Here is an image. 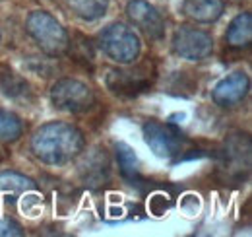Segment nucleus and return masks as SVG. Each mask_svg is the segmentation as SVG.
<instances>
[{"label": "nucleus", "mask_w": 252, "mask_h": 237, "mask_svg": "<svg viewBox=\"0 0 252 237\" xmlns=\"http://www.w3.org/2000/svg\"><path fill=\"white\" fill-rule=\"evenodd\" d=\"M251 89V80L243 70L231 72L229 76H225L220 84L214 88L212 97L216 101V105L220 107H235L239 105Z\"/></svg>", "instance_id": "nucleus-10"}, {"label": "nucleus", "mask_w": 252, "mask_h": 237, "mask_svg": "<svg viewBox=\"0 0 252 237\" xmlns=\"http://www.w3.org/2000/svg\"><path fill=\"white\" fill-rule=\"evenodd\" d=\"M20 236H24L22 226L16 220L8 218V216H0V237H20Z\"/></svg>", "instance_id": "nucleus-19"}, {"label": "nucleus", "mask_w": 252, "mask_h": 237, "mask_svg": "<svg viewBox=\"0 0 252 237\" xmlns=\"http://www.w3.org/2000/svg\"><path fill=\"white\" fill-rule=\"evenodd\" d=\"M158 76L156 62L148 59L140 62L134 68H111L105 76V84L111 89V93L119 97H136L154 86V80Z\"/></svg>", "instance_id": "nucleus-3"}, {"label": "nucleus", "mask_w": 252, "mask_h": 237, "mask_svg": "<svg viewBox=\"0 0 252 237\" xmlns=\"http://www.w3.org/2000/svg\"><path fill=\"white\" fill-rule=\"evenodd\" d=\"M0 89L10 99H26L32 95V88L26 78L10 70L8 66H0Z\"/></svg>", "instance_id": "nucleus-13"}, {"label": "nucleus", "mask_w": 252, "mask_h": 237, "mask_svg": "<svg viewBox=\"0 0 252 237\" xmlns=\"http://www.w3.org/2000/svg\"><path fill=\"white\" fill-rule=\"evenodd\" d=\"M24 132L22 118L0 107V142H16Z\"/></svg>", "instance_id": "nucleus-18"}, {"label": "nucleus", "mask_w": 252, "mask_h": 237, "mask_svg": "<svg viewBox=\"0 0 252 237\" xmlns=\"http://www.w3.org/2000/svg\"><path fill=\"white\" fill-rule=\"evenodd\" d=\"M66 53H70V57L76 60L78 64H82L84 68H94L95 62V47L90 37L82 35V33H74L72 41H68V49Z\"/></svg>", "instance_id": "nucleus-14"}, {"label": "nucleus", "mask_w": 252, "mask_h": 237, "mask_svg": "<svg viewBox=\"0 0 252 237\" xmlns=\"http://www.w3.org/2000/svg\"><path fill=\"white\" fill-rule=\"evenodd\" d=\"M115 156H117L123 177L136 183L140 179V159H138L134 148L128 146L126 142H115Z\"/></svg>", "instance_id": "nucleus-16"}, {"label": "nucleus", "mask_w": 252, "mask_h": 237, "mask_svg": "<svg viewBox=\"0 0 252 237\" xmlns=\"http://www.w3.org/2000/svg\"><path fill=\"white\" fill-rule=\"evenodd\" d=\"M35 189V181L16 171H2L0 173V193L6 197H22Z\"/></svg>", "instance_id": "nucleus-17"}, {"label": "nucleus", "mask_w": 252, "mask_h": 237, "mask_svg": "<svg viewBox=\"0 0 252 237\" xmlns=\"http://www.w3.org/2000/svg\"><path fill=\"white\" fill-rule=\"evenodd\" d=\"M225 41L233 49H247L252 41V14L251 12H241L235 16L227 28Z\"/></svg>", "instance_id": "nucleus-12"}, {"label": "nucleus", "mask_w": 252, "mask_h": 237, "mask_svg": "<svg viewBox=\"0 0 252 237\" xmlns=\"http://www.w3.org/2000/svg\"><path fill=\"white\" fill-rule=\"evenodd\" d=\"M99 47L109 59L119 64L134 62L142 51L138 33L123 22H113L99 33Z\"/></svg>", "instance_id": "nucleus-4"}, {"label": "nucleus", "mask_w": 252, "mask_h": 237, "mask_svg": "<svg viewBox=\"0 0 252 237\" xmlns=\"http://www.w3.org/2000/svg\"><path fill=\"white\" fill-rule=\"evenodd\" d=\"M84 134L78 126L51 120L35 130L32 138V150L35 158L47 165H64L76 159L84 150Z\"/></svg>", "instance_id": "nucleus-1"}, {"label": "nucleus", "mask_w": 252, "mask_h": 237, "mask_svg": "<svg viewBox=\"0 0 252 237\" xmlns=\"http://www.w3.org/2000/svg\"><path fill=\"white\" fill-rule=\"evenodd\" d=\"M173 51L181 59L204 60L214 53V37L200 28L181 26L173 35Z\"/></svg>", "instance_id": "nucleus-7"}, {"label": "nucleus", "mask_w": 252, "mask_h": 237, "mask_svg": "<svg viewBox=\"0 0 252 237\" xmlns=\"http://www.w3.org/2000/svg\"><path fill=\"white\" fill-rule=\"evenodd\" d=\"M66 4L80 20L95 22L107 14L111 0H66Z\"/></svg>", "instance_id": "nucleus-15"}, {"label": "nucleus", "mask_w": 252, "mask_h": 237, "mask_svg": "<svg viewBox=\"0 0 252 237\" xmlns=\"http://www.w3.org/2000/svg\"><path fill=\"white\" fill-rule=\"evenodd\" d=\"M181 12L196 24H214L225 12L223 0H183Z\"/></svg>", "instance_id": "nucleus-11"}, {"label": "nucleus", "mask_w": 252, "mask_h": 237, "mask_svg": "<svg viewBox=\"0 0 252 237\" xmlns=\"http://www.w3.org/2000/svg\"><path fill=\"white\" fill-rule=\"evenodd\" d=\"M78 175L82 179V183L88 185L90 189L105 187L111 179V161L105 148L95 146L90 150L78 165Z\"/></svg>", "instance_id": "nucleus-9"}, {"label": "nucleus", "mask_w": 252, "mask_h": 237, "mask_svg": "<svg viewBox=\"0 0 252 237\" xmlns=\"http://www.w3.org/2000/svg\"><path fill=\"white\" fill-rule=\"evenodd\" d=\"M144 140L150 150L163 159H171L183 152V146L187 144V138L171 124H163L158 120H148L142 128Z\"/></svg>", "instance_id": "nucleus-6"}, {"label": "nucleus", "mask_w": 252, "mask_h": 237, "mask_svg": "<svg viewBox=\"0 0 252 237\" xmlns=\"http://www.w3.org/2000/svg\"><path fill=\"white\" fill-rule=\"evenodd\" d=\"M4 158H6V154H4V150H0V163L4 161Z\"/></svg>", "instance_id": "nucleus-20"}, {"label": "nucleus", "mask_w": 252, "mask_h": 237, "mask_svg": "<svg viewBox=\"0 0 252 237\" xmlns=\"http://www.w3.org/2000/svg\"><path fill=\"white\" fill-rule=\"evenodd\" d=\"M126 16L150 41H161L165 37V20L148 0H130L126 4Z\"/></svg>", "instance_id": "nucleus-8"}, {"label": "nucleus", "mask_w": 252, "mask_h": 237, "mask_svg": "<svg viewBox=\"0 0 252 237\" xmlns=\"http://www.w3.org/2000/svg\"><path fill=\"white\" fill-rule=\"evenodd\" d=\"M51 101L59 111L86 113L95 105V93L86 82L76 78H63L53 84Z\"/></svg>", "instance_id": "nucleus-5"}, {"label": "nucleus", "mask_w": 252, "mask_h": 237, "mask_svg": "<svg viewBox=\"0 0 252 237\" xmlns=\"http://www.w3.org/2000/svg\"><path fill=\"white\" fill-rule=\"evenodd\" d=\"M26 28L43 53H47L51 57H59V55L66 53L70 37L63 28V24L53 14H49L45 10H33L28 16Z\"/></svg>", "instance_id": "nucleus-2"}]
</instances>
